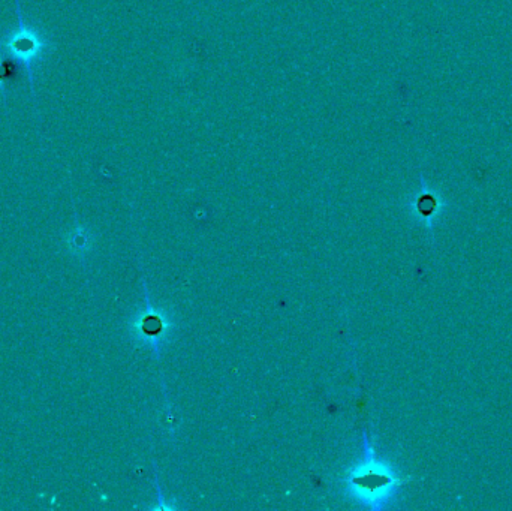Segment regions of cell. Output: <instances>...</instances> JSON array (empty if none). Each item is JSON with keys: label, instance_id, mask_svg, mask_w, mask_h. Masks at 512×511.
<instances>
[{"label": "cell", "instance_id": "2", "mask_svg": "<svg viewBox=\"0 0 512 511\" xmlns=\"http://www.w3.org/2000/svg\"><path fill=\"white\" fill-rule=\"evenodd\" d=\"M24 68L20 63L15 62L11 57L6 56L2 50H0V92L5 93L8 87L15 84V81L20 78L23 74Z\"/></svg>", "mask_w": 512, "mask_h": 511}, {"label": "cell", "instance_id": "1", "mask_svg": "<svg viewBox=\"0 0 512 511\" xmlns=\"http://www.w3.org/2000/svg\"><path fill=\"white\" fill-rule=\"evenodd\" d=\"M17 11L18 26L5 38H0V50L23 66L30 84L33 86V65L47 56L48 51L53 48V42L41 35L38 30L24 23L18 0Z\"/></svg>", "mask_w": 512, "mask_h": 511}]
</instances>
